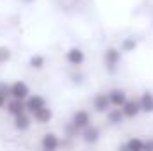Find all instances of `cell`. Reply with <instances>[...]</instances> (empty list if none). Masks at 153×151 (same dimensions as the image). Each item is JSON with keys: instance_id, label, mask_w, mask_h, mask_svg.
<instances>
[{"instance_id": "obj_1", "label": "cell", "mask_w": 153, "mask_h": 151, "mask_svg": "<svg viewBox=\"0 0 153 151\" xmlns=\"http://www.w3.org/2000/svg\"><path fill=\"white\" fill-rule=\"evenodd\" d=\"M121 57H123V53H121L119 48H116V46H107L105 48V52H103V66H105V70L109 73L117 71V68L121 64Z\"/></svg>"}, {"instance_id": "obj_2", "label": "cell", "mask_w": 153, "mask_h": 151, "mask_svg": "<svg viewBox=\"0 0 153 151\" xmlns=\"http://www.w3.org/2000/svg\"><path fill=\"white\" fill-rule=\"evenodd\" d=\"M29 96H30V87H29L27 82H23V80H14L13 84H9V98L25 101Z\"/></svg>"}, {"instance_id": "obj_3", "label": "cell", "mask_w": 153, "mask_h": 151, "mask_svg": "<svg viewBox=\"0 0 153 151\" xmlns=\"http://www.w3.org/2000/svg\"><path fill=\"white\" fill-rule=\"evenodd\" d=\"M70 124L75 128L78 133H80L84 128H87L89 124H93V119H91V114H89V110H85V109H78V110L71 115Z\"/></svg>"}, {"instance_id": "obj_4", "label": "cell", "mask_w": 153, "mask_h": 151, "mask_svg": "<svg viewBox=\"0 0 153 151\" xmlns=\"http://www.w3.org/2000/svg\"><path fill=\"white\" fill-rule=\"evenodd\" d=\"M64 59L71 68H80L85 62V52L80 46H70L64 53Z\"/></svg>"}, {"instance_id": "obj_5", "label": "cell", "mask_w": 153, "mask_h": 151, "mask_svg": "<svg viewBox=\"0 0 153 151\" xmlns=\"http://www.w3.org/2000/svg\"><path fill=\"white\" fill-rule=\"evenodd\" d=\"M39 144H41L43 151H59L62 146V141L55 132H46V133H43Z\"/></svg>"}, {"instance_id": "obj_6", "label": "cell", "mask_w": 153, "mask_h": 151, "mask_svg": "<svg viewBox=\"0 0 153 151\" xmlns=\"http://www.w3.org/2000/svg\"><path fill=\"white\" fill-rule=\"evenodd\" d=\"M45 107H46V98L43 94H32L30 93V96L25 100V110L30 115L41 110V109H45Z\"/></svg>"}, {"instance_id": "obj_7", "label": "cell", "mask_w": 153, "mask_h": 151, "mask_svg": "<svg viewBox=\"0 0 153 151\" xmlns=\"http://www.w3.org/2000/svg\"><path fill=\"white\" fill-rule=\"evenodd\" d=\"M107 98H109V101H111V107L121 109V107L125 105V101L128 100V94H126V91L121 89V87H112V89L107 91Z\"/></svg>"}, {"instance_id": "obj_8", "label": "cell", "mask_w": 153, "mask_h": 151, "mask_svg": "<svg viewBox=\"0 0 153 151\" xmlns=\"http://www.w3.org/2000/svg\"><path fill=\"white\" fill-rule=\"evenodd\" d=\"M78 137L82 139V142H85V144H96L98 141H100V137H102V132H100V128L98 126H94V124H89L87 128H84L80 133H78Z\"/></svg>"}, {"instance_id": "obj_9", "label": "cell", "mask_w": 153, "mask_h": 151, "mask_svg": "<svg viewBox=\"0 0 153 151\" xmlns=\"http://www.w3.org/2000/svg\"><path fill=\"white\" fill-rule=\"evenodd\" d=\"M91 107L96 114H105L109 109H111V101L107 98V93H98L93 96L91 100Z\"/></svg>"}, {"instance_id": "obj_10", "label": "cell", "mask_w": 153, "mask_h": 151, "mask_svg": "<svg viewBox=\"0 0 153 151\" xmlns=\"http://www.w3.org/2000/svg\"><path fill=\"white\" fill-rule=\"evenodd\" d=\"M121 112H123V115H125V119H135V117L141 114L139 101H137V100L128 98V100L125 101V105L121 107Z\"/></svg>"}, {"instance_id": "obj_11", "label": "cell", "mask_w": 153, "mask_h": 151, "mask_svg": "<svg viewBox=\"0 0 153 151\" xmlns=\"http://www.w3.org/2000/svg\"><path fill=\"white\" fill-rule=\"evenodd\" d=\"M13 126L16 132H27L32 126V115L30 114H20L16 117H13Z\"/></svg>"}, {"instance_id": "obj_12", "label": "cell", "mask_w": 153, "mask_h": 151, "mask_svg": "<svg viewBox=\"0 0 153 151\" xmlns=\"http://www.w3.org/2000/svg\"><path fill=\"white\" fill-rule=\"evenodd\" d=\"M141 112L144 114H153V93L152 91H143L137 98Z\"/></svg>"}, {"instance_id": "obj_13", "label": "cell", "mask_w": 153, "mask_h": 151, "mask_svg": "<svg viewBox=\"0 0 153 151\" xmlns=\"http://www.w3.org/2000/svg\"><path fill=\"white\" fill-rule=\"evenodd\" d=\"M5 112L9 114L11 117H16V115H20V114H25L27 112V110H25V101L9 98L7 103H5Z\"/></svg>"}, {"instance_id": "obj_14", "label": "cell", "mask_w": 153, "mask_h": 151, "mask_svg": "<svg viewBox=\"0 0 153 151\" xmlns=\"http://www.w3.org/2000/svg\"><path fill=\"white\" fill-rule=\"evenodd\" d=\"M144 150V139L141 137H130L128 141H125L117 151H143Z\"/></svg>"}, {"instance_id": "obj_15", "label": "cell", "mask_w": 153, "mask_h": 151, "mask_svg": "<svg viewBox=\"0 0 153 151\" xmlns=\"http://www.w3.org/2000/svg\"><path fill=\"white\" fill-rule=\"evenodd\" d=\"M105 119H107L109 124H112V126H119V124H123L125 115H123V112H121V109L111 107V109L105 112Z\"/></svg>"}, {"instance_id": "obj_16", "label": "cell", "mask_w": 153, "mask_h": 151, "mask_svg": "<svg viewBox=\"0 0 153 151\" xmlns=\"http://www.w3.org/2000/svg\"><path fill=\"white\" fill-rule=\"evenodd\" d=\"M53 119V110L46 105L45 109L38 110L36 114H32V121H36L38 124H48L50 121Z\"/></svg>"}, {"instance_id": "obj_17", "label": "cell", "mask_w": 153, "mask_h": 151, "mask_svg": "<svg viewBox=\"0 0 153 151\" xmlns=\"http://www.w3.org/2000/svg\"><path fill=\"white\" fill-rule=\"evenodd\" d=\"M137 44H139L137 39L132 38V36H128V38H123L121 44H119V50H121V53H130V52H135Z\"/></svg>"}, {"instance_id": "obj_18", "label": "cell", "mask_w": 153, "mask_h": 151, "mask_svg": "<svg viewBox=\"0 0 153 151\" xmlns=\"http://www.w3.org/2000/svg\"><path fill=\"white\" fill-rule=\"evenodd\" d=\"M45 64H46V59H45V55H41V53H34V55H30V59H29V66L32 68V70H43L45 68Z\"/></svg>"}, {"instance_id": "obj_19", "label": "cell", "mask_w": 153, "mask_h": 151, "mask_svg": "<svg viewBox=\"0 0 153 151\" xmlns=\"http://www.w3.org/2000/svg\"><path fill=\"white\" fill-rule=\"evenodd\" d=\"M13 59V50L5 44L0 46V64H7L9 61Z\"/></svg>"}, {"instance_id": "obj_20", "label": "cell", "mask_w": 153, "mask_h": 151, "mask_svg": "<svg viewBox=\"0 0 153 151\" xmlns=\"http://www.w3.org/2000/svg\"><path fill=\"white\" fill-rule=\"evenodd\" d=\"M0 94L9 100V84L7 82H0Z\"/></svg>"}, {"instance_id": "obj_21", "label": "cell", "mask_w": 153, "mask_h": 151, "mask_svg": "<svg viewBox=\"0 0 153 151\" xmlns=\"http://www.w3.org/2000/svg\"><path fill=\"white\" fill-rule=\"evenodd\" d=\"M143 151H153V139H144V150Z\"/></svg>"}, {"instance_id": "obj_22", "label": "cell", "mask_w": 153, "mask_h": 151, "mask_svg": "<svg viewBox=\"0 0 153 151\" xmlns=\"http://www.w3.org/2000/svg\"><path fill=\"white\" fill-rule=\"evenodd\" d=\"M5 103H7V98L0 94V110H2V109H5Z\"/></svg>"}, {"instance_id": "obj_23", "label": "cell", "mask_w": 153, "mask_h": 151, "mask_svg": "<svg viewBox=\"0 0 153 151\" xmlns=\"http://www.w3.org/2000/svg\"><path fill=\"white\" fill-rule=\"evenodd\" d=\"M25 4H32V2H36V0H23Z\"/></svg>"}]
</instances>
